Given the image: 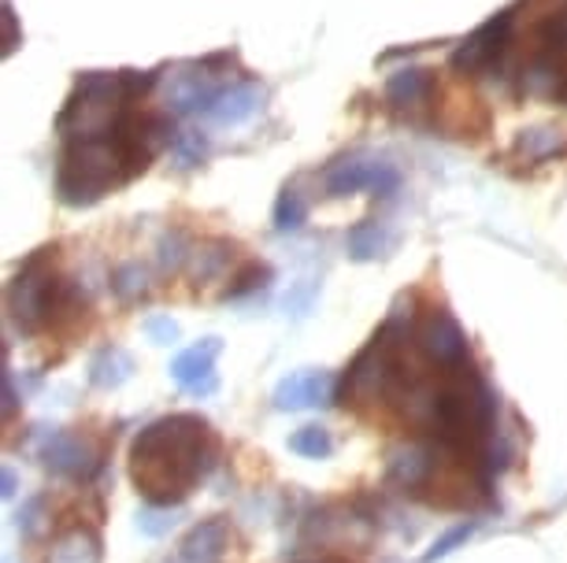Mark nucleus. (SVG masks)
I'll return each mask as SVG.
<instances>
[{
	"label": "nucleus",
	"instance_id": "f257e3e1",
	"mask_svg": "<svg viewBox=\"0 0 567 563\" xmlns=\"http://www.w3.org/2000/svg\"><path fill=\"white\" fill-rule=\"evenodd\" d=\"M219 438L200 416H167L131 445V478L153 508L182 504L212 475Z\"/></svg>",
	"mask_w": 567,
	"mask_h": 563
},
{
	"label": "nucleus",
	"instance_id": "f03ea898",
	"mask_svg": "<svg viewBox=\"0 0 567 563\" xmlns=\"http://www.w3.org/2000/svg\"><path fill=\"white\" fill-rule=\"evenodd\" d=\"M404 405H409L412 423L434 430L449 452L467 456V460H478L494 434L497 400L467 364L445 371L437 386H412Z\"/></svg>",
	"mask_w": 567,
	"mask_h": 563
},
{
	"label": "nucleus",
	"instance_id": "7ed1b4c3",
	"mask_svg": "<svg viewBox=\"0 0 567 563\" xmlns=\"http://www.w3.org/2000/svg\"><path fill=\"white\" fill-rule=\"evenodd\" d=\"M401 371H404L401 367V319H390L346 371L341 400H346V405H371V400L398 389Z\"/></svg>",
	"mask_w": 567,
	"mask_h": 563
},
{
	"label": "nucleus",
	"instance_id": "20e7f679",
	"mask_svg": "<svg viewBox=\"0 0 567 563\" xmlns=\"http://www.w3.org/2000/svg\"><path fill=\"white\" fill-rule=\"evenodd\" d=\"M52 252L56 249H41L38 257H30L23 271L16 274V282L8 285V312L23 331L49 326L71 301V290L52 274Z\"/></svg>",
	"mask_w": 567,
	"mask_h": 563
},
{
	"label": "nucleus",
	"instance_id": "39448f33",
	"mask_svg": "<svg viewBox=\"0 0 567 563\" xmlns=\"http://www.w3.org/2000/svg\"><path fill=\"white\" fill-rule=\"evenodd\" d=\"M519 93H538V97L567 104V0L534 30V49L523 63Z\"/></svg>",
	"mask_w": 567,
	"mask_h": 563
},
{
	"label": "nucleus",
	"instance_id": "423d86ee",
	"mask_svg": "<svg viewBox=\"0 0 567 563\" xmlns=\"http://www.w3.org/2000/svg\"><path fill=\"white\" fill-rule=\"evenodd\" d=\"M512 27H516V15L512 12H501L497 19H489L486 27H478L475 34L456 49L453 67L471 74V79L505 71V60L512 52Z\"/></svg>",
	"mask_w": 567,
	"mask_h": 563
},
{
	"label": "nucleus",
	"instance_id": "0eeeda50",
	"mask_svg": "<svg viewBox=\"0 0 567 563\" xmlns=\"http://www.w3.org/2000/svg\"><path fill=\"white\" fill-rule=\"evenodd\" d=\"M38 456L52 475H63V478H71V482H90V478L101 471V449L90 438L71 434V430L41 434Z\"/></svg>",
	"mask_w": 567,
	"mask_h": 563
},
{
	"label": "nucleus",
	"instance_id": "6e6552de",
	"mask_svg": "<svg viewBox=\"0 0 567 563\" xmlns=\"http://www.w3.org/2000/svg\"><path fill=\"white\" fill-rule=\"evenodd\" d=\"M415 345H420V353L442 371L467 364V337L445 307H431V312L420 319V326H415Z\"/></svg>",
	"mask_w": 567,
	"mask_h": 563
},
{
	"label": "nucleus",
	"instance_id": "1a4fd4ad",
	"mask_svg": "<svg viewBox=\"0 0 567 563\" xmlns=\"http://www.w3.org/2000/svg\"><path fill=\"white\" fill-rule=\"evenodd\" d=\"M327 189L330 197H346V194H360V189H371V194H393L398 189V171L379 159H341L327 171Z\"/></svg>",
	"mask_w": 567,
	"mask_h": 563
},
{
	"label": "nucleus",
	"instance_id": "9d476101",
	"mask_svg": "<svg viewBox=\"0 0 567 563\" xmlns=\"http://www.w3.org/2000/svg\"><path fill=\"white\" fill-rule=\"evenodd\" d=\"M219 342L216 337H205L200 345L186 348L175 364H171V375L186 393H194V397H208V393H216L219 386V375H216V356H219Z\"/></svg>",
	"mask_w": 567,
	"mask_h": 563
},
{
	"label": "nucleus",
	"instance_id": "9b49d317",
	"mask_svg": "<svg viewBox=\"0 0 567 563\" xmlns=\"http://www.w3.org/2000/svg\"><path fill=\"white\" fill-rule=\"evenodd\" d=\"M230 549V523L227 519H205L178 541L175 556L167 563H223Z\"/></svg>",
	"mask_w": 567,
	"mask_h": 563
},
{
	"label": "nucleus",
	"instance_id": "f8f14e48",
	"mask_svg": "<svg viewBox=\"0 0 567 563\" xmlns=\"http://www.w3.org/2000/svg\"><path fill=\"white\" fill-rule=\"evenodd\" d=\"M334 397V375L327 371H297L275 386V408L278 411H301L312 405H327Z\"/></svg>",
	"mask_w": 567,
	"mask_h": 563
},
{
	"label": "nucleus",
	"instance_id": "ddd939ff",
	"mask_svg": "<svg viewBox=\"0 0 567 563\" xmlns=\"http://www.w3.org/2000/svg\"><path fill=\"white\" fill-rule=\"evenodd\" d=\"M437 475V460L431 449H423V445H409V449H398L390 460V478L401 486V490H412L420 493L426 486L434 482Z\"/></svg>",
	"mask_w": 567,
	"mask_h": 563
},
{
	"label": "nucleus",
	"instance_id": "4468645a",
	"mask_svg": "<svg viewBox=\"0 0 567 563\" xmlns=\"http://www.w3.org/2000/svg\"><path fill=\"white\" fill-rule=\"evenodd\" d=\"M386 97L393 108H420V104L434 101V74L431 71H401L390 79Z\"/></svg>",
	"mask_w": 567,
	"mask_h": 563
},
{
	"label": "nucleus",
	"instance_id": "2eb2a0df",
	"mask_svg": "<svg viewBox=\"0 0 567 563\" xmlns=\"http://www.w3.org/2000/svg\"><path fill=\"white\" fill-rule=\"evenodd\" d=\"M52 563H101V538L85 526H74L56 538Z\"/></svg>",
	"mask_w": 567,
	"mask_h": 563
},
{
	"label": "nucleus",
	"instance_id": "dca6fc26",
	"mask_svg": "<svg viewBox=\"0 0 567 563\" xmlns=\"http://www.w3.org/2000/svg\"><path fill=\"white\" fill-rule=\"evenodd\" d=\"M516 153L527 159V164H542V159H553V156H567V134L564 131H523L519 142H516Z\"/></svg>",
	"mask_w": 567,
	"mask_h": 563
},
{
	"label": "nucleus",
	"instance_id": "f3484780",
	"mask_svg": "<svg viewBox=\"0 0 567 563\" xmlns=\"http://www.w3.org/2000/svg\"><path fill=\"white\" fill-rule=\"evenodd\" d=\"M131 356L123 353V348H104V353L93 359V367H90V378H93V386H101V389H115V386H123L126 378H131Z\"/></svg>",
	"mask_w": 567,
	"mask_h": 563
},
{
	"label": "nucleus",
	"instance_id": "a211bd4d",
	"mask_svg": "<svg viewBox=\"0 0 567 563\" xmlns=\"http://www.w3.org/2000/svg\"><path fill=\"white\" fill-rule=\"evenodd\" d=\"M390 249V233L379 227V222H360L357 230L349 233V252L357 260H371V257H382Z\"/></svg>",
	"mask_w": 567,
	"mask_h": 563
},
{
	"label": "nucleus",
	"instance_id": "6ab92c4d",
	"mask_svg": "<svg viewBox=\"0 0 567 563\" xmlns=\"http://www.w3.org/2000/svg\"><path fill=\"white\" fill-rule=\"evenodd\" d=\"M230 246L227 241H212V246H205V249H194L189 257H194V279L197 282H208V279H216V274L227 268L230 263Z\"/></svg>",
	"mask_w": 567,
	"mask_h": 563
},
{
	"label": "nucleus",
	"instance_id": "aec40b11",
	"mask_svg": "<svg viewBox=\"0 0 567 563\" xmlns=\"http://www.w3.org/2000/svg\"><path fill=\"white\" fill-rule=\"evenodd\" d=\"M290 449L297 456H308V460H327L334 452V441H330V434L323 427H301L290 438Z\"/></svg>",
	"mask_w": 567,
	"mask_h": 563
},
{
	"label": "nucleus",
	"instance_id": "412c9836",
	"mask_svg": "<svg viewBox=\"0 0 567 563\" xmlns=\"http://www.w3.org/2000/svg\"><path fill=\"white\" fill-rule=\"evenodd\" d=\"M301 222H305V200H301V194L286 189V194L278 197V208H275V227L278 230H297Z\"/></svg>",
	"mask_w": 567,
	"mask_h": 563
},
{
	"label": "nucleus",
	"instance_id": "4be33fe9",
	"mask_svg": "<svg viewBox=\"0 0 567 563\" xmlns=\"http://www.w3.org/2000/svg\"><path fill=\"white\" fill-rule=\"evenodd\" d=\"M475 530H478V523H460V526H453L445 538H437V541H434V549L426 552V563L445 560L449 552H456V545H464V541H467L471 534H475Z\"/></svg>",
	"mask_w": 567,
	"mask_h": 563
},
{
	"label": "nucleus",
	"instance_id": "5701e85b",
	"mask_svg": "<svg viewBox=\"0 0 567 563\" xmlns=\"http://www.w3.org/2000/svg\"><path fill=\"white\" fill-rule=\"evenodd\" d=\"M112 285H115V293H120L123 301H134L137 293H145V271L137 268V263H126V268L115 271Z\"/></svg>",
	"mask_w": 567,
	"mask_h": 563
},
{
	"label": "nucleus",
	"instance_id": "b1692460",
	"mask_svg": "<svg viewBox=\"0 0 567 563\" xmlns=\"http://www.w3.org/2000/svg\"><path fill=\"white\" fill-rule=\"evenodd\" d=\"M186 238H182L178 230H171L164 241H159V263H164V271H178L182 260H186Z\"/></svg>",
	"mask_w": 567,
	"mask_h": 563
},
{
	"label": "nucleus",
	"instance_id": "393cba45",
	"mask_svg": "<svg viewBox=\"0 0 567 563\" xmlns=\"http://www.w3.org/2000/svg\"><path fill=\"white\" fill-rule=\"evenodd\" d=\"M171 523H175V519H171L167 512H156V508H153V512H145V515H142V523H137V526H142V534L159 538L164 530H171Z\"/></svg>",
	"mask_w": 567,
	"mask_h": 563
},
{
	"label": "nucleus",
	"instance_id": "a878e982",
	"mask_svg": "<svg viewBox=\"0 0 567 563\" xmlns=\"http://www.w3.org/2000/svg\"><path fill=\"white\" fill-rule=\"evenodd\" d=\"M264 279H267V268H249V274H241L238 279V285H230V296H241V293H249V290H256V285H264Z\"/></svg>",
	"mask_w": 567,
	"mask_h": 563
},
{
	"label": "nucleus",
	"instance_id": "bb28decb",
	"mask_svg": "<svg viewBox=\"0 0 567 563\" xmlns=\"http://www.w3.org/2000/svg\"><path fill=\"white\" fill-rule=\"evenodd\" d=\"M148 334H153L156 342H175V337H178V326L171 323V319H153V323H148Z\"/></svg>",
	"mask_w": 567,
	"mask_h": 563
},
{
	"label": "nucleus",
	"instance_id": "cd10ccee",
	"mask_svg": "<svg viewBox=\"0 0 567 563\" xmlns=\"http://www.w3.org/2000/svg\"><path fill=\"white\" fill-rule=\"evenodd\" d=\"M16 411V386H12V375H4V416Z\"/></svg>",
	"mask_w": 567,
	"mask_h": 563
},
{
	"label": "nucleus",
	"instance_id": "c85d7f7f",
	"mask_svg": "<svg viewBox=\"0 0 567 563\" xmlns=\"http://www.w3.org/2000/svg\"><path fill=\"white\" fill-rule=\"evenodd\" d=\"M0 482H4V490H0L4 497H12V493H16V475H12V467H4V475H0Z\"/></svg>",
	"mask_w": 567,
	"mask_h": 563
},
{
	"label": "nucleus",
	"instance_id": "c756f323",
	"mask_svg": "<svg viewBox=\"0 0 567 563\" xmlns=\"http://www.w3.org/2000/svg\"><path fill=\"white\" fill-rule=\"evenodd\" d=\"M316 563H341V560H316Z\"/></svg>",
	"mask_w": 567,
	"mask_h": 563
}]
</instances>
